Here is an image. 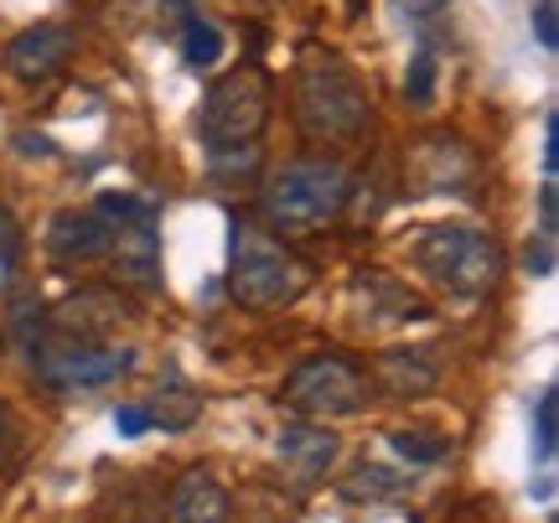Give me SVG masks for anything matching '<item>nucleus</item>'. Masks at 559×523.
Masks as SVG:
<instances>
[{
    "label": "nucleus",
    "instance_id": "f257e3e1",
    "mask_svg": "<svg viewBox=\"0 0 559 523\" xmlns=\"http://www.w3.org/2000/svg\"><path fill=\"white\" fill-rule=\"evenodd\" d=\"M311 281L317 275L296 249H285L254 223H234V234H228V290L239 306H249V311L296 306L311 290Z\"/></svg>",
    "mask_w": 559,
    "mask_h": 523
},
{
    "label": "nucleus",
    "instance_id": "f03ea898",
    "mask_svg": "<svg viewBox=\"0 0 559 523\" xmlns=\"http://www.w3.org/2000/svg\"><path fill=\"white\" fill-rule=\"evenodd\" d=\"M409 264L419 275L461 301H481L502 275V249L492 234L466 228V223H425L415 239H409Z\"/></svg>",
    "mask_w": 559,
    "mask_h": 523
},
{
    "label": "nucleus",
    "instance_id": "7ed1b4c3",
    "mask_svg": "<svg viewBox=\"0 0 559 523\" xmlns=\"http://www.w3.org/2000/svg\"><path fill=\"white\" fill-rule=\"evenodd\" d=\"M296 124L311 141H347L368 124V88L337 52H306L300 58Z\"/></svg>",
    "mask_w": 559,
    "mask_h": 523
},
{
    "label": "nucleus",
    "instance_id": "20e7f679",
    "mask_svg": "<svg viewBox=\"0 0 559 523\" xmlns=\"http://www.w3.org/2000/svg\"><path fill=\"white\" fill-rule=\"evenodd\" d=\"M347 192H353V181L337 162H290L285 171L264 181L260 207L285 234H311V228H326L347 207Z\"/></svg>",
    "mask_w": 559,
    "mask_h": 523
},
{
    "label": "nucleus",
    "instance_id": "39448f33",
    "mask_svg": "<svg viewBox=\"0 0 559 523\" xmlns=\"http://www.w3.org/2000/svg\"><path fill=\"white\" fill-rule=\"evenodd\" d=\"M264 120H270V79L260 68H234L202 99V145L213 156L243 151V145H254Z\"/></svg>",
    "mask_w": 559,
    "mask_h": 523
},
{
    "label": "nucleus",
    "instance_id": "423d86ee",
    "mask_svg": "<svg viewBox=\"0 0 559 523\" xmlns=\"http://www.w3.org/2000/svg\"><path fill=\"white\" fill-rule=\"evenodd\" d=\"M280 400L290 404L306 420H342V415H358L368 400V379H362L358 362L337 358V353H317L290 368V379L280 389Z\"/></svg>",
    "mask_w": 559,
    "mask_h": 523
},
{
    "label": "nucleus",
    "instance_id": "0eeeda50",
    "mask_svg": "<svg viewBox=\"0 0 559 523\" xmlns=\"http://www.w3.org/2000/svg\"><path fill=\"white\" fill-rule=\"evenodd\" d=\"M130 368V347H99V343H83V337H62V343H41L37 353V379L47 389H99V383L120 379Z\"/></svg>",
    "mask_w": 559,
    "mask_h": 523
},
{
    "label": "nucleus",
    "instance_id": "6e6552de",
    "mask_svg": "<svg viewBox=\"0 0 559 523\" xmlns=\"http://www.w3.org/2000/svg\"><path fill=\"white\" fill-rule=\"evenodd\" d=\"M337 430H326L321 420H290L285 430L275 436V456L280 466L296 477L300 487H317L326 472H332V462H337Z\"/></svg>",
    "mask_w": 559,
    "mask_h": 523
},
{
    "label": "nucleus",
    "instance_id": "1a4fd4ad",
    "mask_svg": "<svg viewBox=\"0 0 559 523\" xmlns=\"http://www.w3.org/2000/svg\"><path fill=\"white\" fill-rule=\"evenodd\" d=\"M68 58H73V32H68V26H52V21L26 26V32L5 47V68H11L16 79H26V83L52 79Z\"/></svg>",
    "mask_w": 559,
    "mask_h": 523
},
{
    "label": "nucleus",
    "instance_id": "9d476101",
    "mask_svg": "<svg viewBox=\"0 0 559 523\" xmlns=\"http://www.w3.org/2000/svg\"><path fill=\"white\" fill-rule=\"evenodd\" d=\"M109 228H115V239H109V249H115V270H120L130 285L151 290V285L160 281V249H156V223H151V213L109 223Z\"/></svg>",
    "mask_w": 559,
    "mask_h": 523
},
{
    "label": "nucleus",
    "instance_id": "9b49d317",
    "mask_svg": "<svg viewBox=\"0 0 559 523\" xmlns=\"http://www.w3.org/2000/svg\"><path fill=\"white\" fill-rule=\"evenodd\" d=\"M171 523H234L228 492H223V483L207 466H192V472L177 477V487H171Z\"/></svg>",
    "mask_w": 559,
    "mask_h": 523
},
{
    "label": "nucleus",
    "instance_id": "f8f14e48",
    "mask_svg": "<svg viewBox=\"0 0 559 523\" xmlns=\"http://www.w3.org/2000/svg\"><path fill=\"white\" fill-rule=\"evenodd\" d=\"M109 239H115V228L99 218V207L94 213H58L52 228H47V249L58 254V260H99L109 254Z\"/></svg>",
    "mask_w": 559,
    "mask_h": 523
},
{
    "label": "nucleus",
    "instance_id": "ddd939ff",
    "mask_svg": "<svg viewBox=\"0 0 559 523\" xmlns=\"http://www.w3.org/2000/svg\"><path fill=\"white\" fill-rule=\"evenodd\" d=\"M52 322H58L62 332L83 337V343H94L99 332H109V326L124 322V301L115 296V290H99V285H88V290L68 296V301L52 311Z\"/></svg>",
    "mask_w": 559,
    "mask_h": 523
},
{
    "label": "nucleus",
    "instance_id": "4468645a",
    "mask_svg": "<svg viewBox=\"0 0 559 523\" xmlns=\"http://www.w3.org/2000/svg\"><path fill=\"white\" fill-rule=\"evenodd\" d=\"M436 362L415 353V347H394V353H383L379 358V389L383 394H394V400H415V394H430L436 389Z\"/></svg>",
    "mask_w": 559,
    "mask_h": 523
},
{
    "label": "nucleus",
    "instance_id": "2eb2a0df",
    "mask_svg": "<svg viewBox=\"0 0 559 523\" xmlns=\"http://www.w3.org/2000/svg\"><path fill=\"white\" fill-rule=\"evenodd\" d=\"M358 290L368 296V317L373 322H419L425 317V301H419L409 285H400L394 275H358Z\"/></svg>",
    "mask_w": 559,
    "mask_h": 523
},
{
    "label": "nucleus",
    "instance_id": "dca6fc26",
    "mask_svg": "<svg viewBox=\"0 0 559 523\" xmlns=\"http://www.w3.org/2000/svg\"><path fill=\"white\" fill-rule=\"evenodd\" d=\"M409 487H415V472H394V466H383V462H358L347 472L342 492L353 503H379V498H404Z\"/></svg>",
    "mask_w": 559,
    "mask_h": 523
},
{
    "label": "nucleus",
    "instance_id": "f3484780",
    "mask_svg": "<svg viewBox=\"0 0 559 523\" xmlns=\"http://www.w3.org/2000/svg\"><path fill=\"white\" fill-rule=\"evenodd\" d=\"M198 415H202V400L192 394V389H181V383L160 389L156 400L145 404V420H151V430H187Z\"/></svg>",
    "mask_w": 559,
    "mask_h": 523
},
{
    "label": "nucleus",
    "instance_id": "a211bd4d",
    "mask_svg": "<svg viewBox=\"0 0 559 523\" xmlns=\"http://www.w3.org/2000/svg\"><path fill=\"white\" fill-rule=\"evenodd\" d=\"M181 58H187V68H213V62L223 58V32L213 26V21L192 16L187 21V32H181Z\"/></svg>",
    "mask_w": 559,
    "mask_h": 523
},
{
    "label": "nucleus",
    "instance_id": "6ab92c4d",
    "mask_svg": "<svg viewBox=\"0 0 559 523\" xmlns=\"http://www.w3.org/2000/svg\"><path fill=\"white\" fill-rule=\"evenodd\" d=\"M389 445L400 451L409 466H430V462H440L451 445H445V436H425V430H394L389 436Z\"/></svg>",
    "mask_w": 559,
    "mask_h": 523
},
{
    "label": "nucleus",
    "instance_id": "aec40b11",
    "mask_svg": "<svg viewBox=\"0 0 559 523\" xmlns=\"http://www.w3.org/2000/svg\"><path fill=\"white\" fill-rule=\"evenodd\" d=\"M555 436H559V389H544L539 409H534V456L539 462L555 456Z\"/></svg>",
    "mask_w": 559,
    "mask_h": 523
},
{
    "label": "nucleus",
    "instance_id": "412c9836",
    "mask_svg": "<svg viewBox=\"0 0 559 523\" xmlns=\"http://www.w3.org/2000/svg\"><path fill=\"white\" fill-rule=\"evenodd\" d=\"M404 99L419 104V109L436 99V58H430V52H415V58H409V73H404Z\"/></svg>",
    "mask_w": 559,
    "mask_h": 523
},
{
    "label": "nucleus",
    "instance_id": "4be33fe9",
    "mask_svg": "<svg viewBox=\"0 0 559 523\" xmlns=\"http://www.w3.org/2000/svg\"><path fill=\"white\" fill-rule=\"evenodd\" d=\"M539 228H544V239H555V234H559V192H555V177H544V187H539Z\"/></svg>",
    "mask_w": 559,
    "mask_h": 523
},
{
    "label": "nucleus",
    "instance_id": "5701e85b",
    "mask_svg": "<svg viewBox=\"0 0 559 523\" xmlns=\"http://www.w3.org/2000/svg\"><path fill=\"white\" fill-rule=\"evenodd\" d=\"M534 32H539V47H549V52H555V47H559V26H555V0H539V5H534Z\"/></svg>",
    "mask_w": 559,
    "mask_h": 523
},
{
    "label": "nucleus",
    "instance_id": "b1692460",
    "mask_svg": "<svg viewBox=\"0 0 559 523\" xmlns=\"http://www.w3.org/2000/svg\"><path fill=\"white\" fill-rule=\"evenodd\" d=\"M115 430H120V436H145V430H151L145 404H120V409H115Z\"/></svg>",
    "mask_w": 559,
    "mask_h": 523
},
{
    "label": "nucleus",
    "instance_id": "393cba45",
    "mask_svg": "<svg viewBox=\"0 0 559 523\" xmlns=\"http://www.w3.org/2000/svg\"><path fill=\"white\" fill-rule=\"evenodd\" d=\"M523 270H528V275H555V249H549V239L544 243H528V249H523Z\"/></svg>",
    "mask_w": 559,
    "mask_h": 523
},
{
    "label": "nucleus",
    "instance_id": "a878e982",
    "mask_svg": "<svg viewBox=\"0 0 559 523\" xmlns=\"http://www.w3.org/2000/svg\"><path fill=\"white\" fill-rule=\"evenodd\" d=\"M394 11H400L404 21H436L440 11H445V0H394Z\"/></svg>",
    "mask_w": 559,
    "mask_h": 523
},
{
    "label": "nucleus",
    "instance_id": "bb28decb",
    "mask_svg": "<svg viewBox=\"0 0 559 523\" xmlns=\"http://www.w3.org/2000/svg\"><path fill=\"white\" fill-rule=\"evenodd\" d=\"M16 243H21L16 218H11V207L0 202V264H11V260H16Z\"/></svg>",
    "mask_w": 559,
    "mask_h": 523
},
{
    "label": "nucleus",
    "instance_id": "cd10ccee",
    "mask_svg": "<svg viewBox=\"0 0 559 523\" xmlns=\"http://www.w3.org/2000/svg\"><path fill=\"white\" fill-rule=\"evenodd\" d=\"M555 162H559V115L549 109L544 115V177H555Z\"/></svg>",
    "mask_w": 559,
    "mask_h": 523
},
{
    "label": "nucleus",
    "instance_id": "c85d7f7f",
    "mask_svg": "<svg viewBox=\"0 0 559 523\" xmlns=\"http://www.w3.org/2000/svg\"><path fill=\"white\" fill-rule=\"evenodd\" d=\"M11 441H16V415H11V409L0 404V456L11 451Z\"/></svg>",
    "mask_w": 559,
    "mask_h": 523
}]
</instances>
